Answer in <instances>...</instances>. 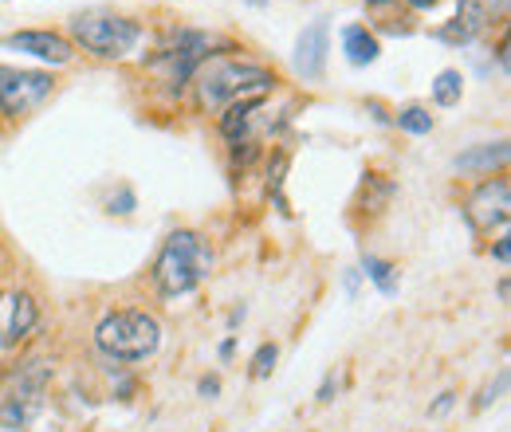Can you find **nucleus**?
Masks as SVG:
<instances>
[{"mask_svg":"<svg viewBox=\"0 0 511 432\" xmlns=\"http://www.w3.org/2000/svg\"><path fill=\"white\" fill-rule=\"evenodd\" d=\"M437 4V0H409V8H421V13H425V8H433Z\"/></svg>","mask_w":511,"mask_h":432,"instance_id":"393cba45","label":"nucleus"},{"mask_svg":"<svg viewBox=\"0 0 511 432\" xmlns=\"http://www.w3.org/2000/svg\"><path fill=\"white\" fill-rule=\"evenodd\" d=\"M480 32H484V4L480 0H461V13H456L437 36L444 43H469L480 36Z\"/></svg>","mask_w":511,"mask_h":432,"instance_id":"9b49d317","label":"nucleus"},{"mask_svg":"<svg viewBox=\"0 0 511 432\" xmlns=\"http://www.w3.org/2000/svg\"><path fill=\"white\" fill-rule=\"evenodd\" d=\"M221 393V377H201V397H216Z\"/></svg>","mask_w":511,"mask_h":432,"instance_id":"4be33fe9","label":"nucleus"},{"mask_svg":"<svg viewBox=\"0 0 511 432\" xmlns=\"http://www.w3.org/2000/svg\"><path fill=\"white\" fill-rule=\"evenodd\" d=\"M193 83H197V99L205 111H224V106L241 103V99H264V94L276 86V75L264 63L252 59H236V56H209L193 71Z\"/></svg>","mask_w":511,"mask_h":432,"instance_id":"f257e3e1","label":"nucleus"},{"mask_svg":"<svg viewBox=\"0 0 511 432\" xmlns=\"http://www.w3.org/2000/svg\"><path fill=\"white\" fill-rule=\"evenodd\" d=\"M504 385H507V374H496V382H492V385H484V393L476 397V409H488V405H492L496 397L504 393Z\"/></svg>","mask_w":511,"mask_h":432,"instance_id":"6ab92c4d","label":"nucleus"},{"mask_svg":"<svg viewBox=\"0 0 511 432\" xmlns=\"http://www.w3.org/2000/svg\"><path fill=\"white\" fill-rule=\"evenodd\" d=\"M51 94V75L48 71H20L0 63V111L24 114L32 106H40Z\"/></svg>","mask_w":511,"mask_h":432,"instance_id":"6e6552de","label":"nucleus"},{"mask_svg":"<svg viewBox=\"0 0 511 432\" xmlns=\"http://www.w3.org/2000/svg\"><path fill=\"white\" fill-rule=\"evenodd\" d=\"M276 358H279V346L276 342H264L256 350V358H252V377H268L271 370H276Z\"/></svg>","mask_w":511,"mask_h":432,"instance_id":"a211bd4d","label":"nucleus"},{"mask_svg":"<svg viewBox=\"0 0 511 432\" xmlns=\"http://www.w3.org/2000/svg\"><path fill=\"white\" fill-rule=\"evenodd\" d=\"M362 272H366L370 279H374L382 295H394V291H397V272H394V264H386V259H378V256H362Z\"/></svg>","mask_w":511,"mask_h":432,"instance_id":"dca6fc26","label":"nucleus"},{"mask_svg":"<svg viewBox=\"0 0 511 432\" xmlns=\"http://www.w3.org/2000/svg\"><path fill=\"white\" fill-rule=\"evenodd\" d=\"M209 264H213L209 244H205L197 232L181 229L161 244V252L154 259V284L166 299H178V295L193 291L205 275H209Z\"/></svg>","mask_w":511,"mask_h":432,"instance_id":"f03ea898","label":"nucleus"},{"mask_svg":"<svg viewBox=\"0 0 511 432\" xmlns=\"http://www.w3.org/2000/svg\"><path fill=\"white\" fill-rule=\"evenodd\" d=\"M36 319H40V310H36V302H32V295H13V299H8V330H5V342L16 346L20 338H28L32 327H36Z\"/></svg>","mask_w":511,"mask_h":432,"instance_id":"f8f14e48","label":"nucleus"},{"mask_svg":"<svg viewBox=\"0 0 511 432\" xmlns=\"http://www.w3.org/2000/svg\"><path fill=\"white\" fill-rule=\"evenodd\" d=\"M452 401H456V393H441V401L433 405L429 413H433V417H444V413H449V409H452Z\"/></svg>","mask_w":511,"mask_h":432,"instance_id":"412c9836","label":"nucleus"},{"mask_svg":"<svg viewBox=\"0 0 511 432\" xmlns=\"http://www.w3.org/2000/svg\"><path fill=\"white\" fill-rule=\"evenodd\" d=\"M334 389H339V382H334V377H327V382H323V389H319V401H331Z\"/></svg>","mask_w":511,"mask_h":432,"instance_id":"b1692460","label":"nucleus"},{"mask_svg":"<svg viewBox=\"0 0 511 432\" xmlns=\"http://www.w3.org/2000/svg\"><path fill=\"white\" fill-rule=\"evenodd\" d=\"M342 48H346V59L354 63V68H366V63H374L378 59V40H374V32H366L362 24H351L342 32Z\"/></svg>","mask_w":511,"mask_h":432,"instance_id":"ddd939ff","label":"nucleus"},{"mask_svg":"<svg viewBox=\"0 0 511 432\" xmlns=\"http://www.w3.org/2000/svg\"><path fill=\"white\" fill-rule=\"evenodd\" d=\"M496 8H507V0H496Z\"/></svg>","mask_w":511,"mask_h":432,"instance_id":"bb28decb","label":"nucleus"},{"mask_svg":"<svg viewBox=\"0 0 511 432\" xmlns=\"http://www.w3.org/2000/svg\"><path fill=\"white\" fill-rule=\"evenodd\" d=\"M95 342L114 362H146L161 346V327L146 310H114L95 327Z\"/></svg>","mask_w":511,"mask_h":432,"instance_id":"7ed1b4c3","label":"nucleus"},{"mask_svg":"<svg viewBox=\"0 0 511 432\" xmlns=\"http://www.w3.org/2000/svg\"><path fill=\"white\" fill-rule=\"evenodd\" d=\"M130 209H134V193H130V189H123L118 197H111V212H130Z\"/></svg>","mask_w":511,"mask_h":432,"instance_id":"aec40b11","label":"nucleus"},{"mask_svg":"<svg viewBox=\"0 0 511 432\" xmlns=\"http://www.w3.org/2000/svg\"><path fill=\"white\" fill-rule=\"evenodd\" d=\"M213 43H216V40L209 36V32H189V28H185V32H173V36L158 48V56L150 59V68H158L161 75H166V83L181 86L193 71L201 68L205 59L213 56V51H209Z\"/></svg>","mask_w":511,"mask_h":432,"instance_id":"423d86ee","label":"nucleus"},{"mask_svg":"<svg viewBox=\"0 0 511 432\" xmlns=\"http://www.w3.org/2000/svg\"><path fill=\"white\" fill-rule=\"evenodd\" d=\"M397 126L409 130V134H429L433 114L425 111V106H406V111H397Z\"/></svg>","mask_w":511,"mask_h":432,"instance_id":"f3484780","label":"nucleus"},{"mask_svg":"<svg viewBox=\"0 0 511 432\" xmlns=\"http://www.w3.org/2000/svg\"><path fill=\"white\" fill-rule=\"evenodd\" d=\"M71 36L83 43L87 51L103 59H123L126 51H134V43L142 40V28L126 16L114 13H83L71 20Z\"/></svg>","mask_w":511,"mask_h":432,"instance_id":"20e7f679","label":"nucleus"},{"mask_svg":"<svg viewBox=\"0 0 511 432\" xmlns=\"http://www.w3.org/2000/svg\"><path fill=\"white\" fill-rule=\"evenodd\" d=\"M43 389H48V365L43 362H24L20 370L8 374L5 389H0V425L5 428L32 425L43 409Z\"/></svg>","mask_w":511,"mask_h":432,"instance_id":"39448f33","label":"nucleus"},{"mask_svg":"<svg viewBox=\"0 0 511 432\" xmlns=\"http://www.w3.org/2000/svg\"><path fill=\"white\" fill-rule=\"evenodd\" d=\"M464 216H469V224L480 236L496 232V229H507V220H511V185H507V177L484 181V185L469 197V204H464Z\"/></svg>","mask_w":511,"mask_h":432,"instance_id":"0eeeda50","label":"nucleus"},{"mask_svg":"<svg viewBox=\"0 0 511 432\" xmlns=\"http://www.w3.org/2000/svg\"><path fill=\"white\" fill-rule=\"evenodd\" d=\"M507 161V142H484L469 149V154H456L452 166L456 169H476V173H492L496 166H504Z\"/></svg>","mask_w":511,"mask_h":432,"instance_id":"4468645a","label":"nucleus"},{"mask_svg":"<svg viewBox=\"0 0 511 432\" xmlns=\"http://www.w3.org/2000/svg\"><path fill=\"white\" fill-rule=\"evenodd\" d=\"M461 94H464V79H461V71H441L437 79H433V99H437L441 106H456L461 103Z\"/></svg>","mask_w":511,"mask_h":432,"instance_id":"2eb2a0df","label":"nucleus"},{"mask_svg":"<svg viewBox=\"0 0 511 432\" xmlns=\"http://www.w3.org/2000/svg\"><path fill=\"white\" fill-rule=\"evenodd\" d=\"M507 256H511V244H507V236H499V244H496V259H499V264H507Z\"/></svg>","mask_w":511,"mask_h":432,"instance_id":"5701e85b","label":"nucleus"},{"mask_svg":"<svg viewBox=\"0 0 511 432\" xmlns=\"http://www.w3.org/2000/svg\"><path fill=\"white\" fill-rule=\"evenodd\" d=\"M366 4H389V0H366Z\"/></svg>","mask_w":511,"mask_h":432,"instance_id":"a878e982","label":"nucleus"},{"mask_svg":"<svg viewBox=\"0 0 511 432\" xmlns=\"http://www.w3.org/2000/svg\"><path fill=\"white\" fill-rule=\"evenodd\" d=\"M5 48H16V51H28V56H36L43 63H71V43L59 36V32H13V36H5Z\"/></svg>","mask_w":511,"mask_h":432,"instance_id":"1a4fd4ad","label":"nucleus"},{"mask_svg":"<svg viewBox=\"0 0 511 432\" xmlns=\"http://www.w3.org/2000/svg\"><path fill=\"white\" fill-rule=\"evenodd\" d=\"M323 68H327V20H315L296 43V71L303 79H319Z\"/></svg>","mask_w":511,"mask_h":432,"instance_id":"9d476101","label":"nucleus"}]
</instances>
